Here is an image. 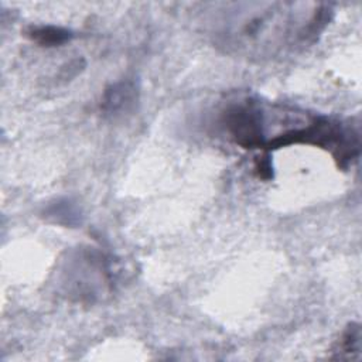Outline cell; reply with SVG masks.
I'll return each instance as SVG.
<instances>
[{
	"mask_svg": "<svg viewBox=\"0 0 362 362\" xmlns=\"http://www.w3.org/2000/svg\"><path fill=\"white\" fill-rule=\"evenodd\" d=\"M47 215L55 218V222L66 223V225H72L79 219V212L74 208V205L69 201L51 205Z\"/></svg>",
	"mask_w": 362,
	"mask_h": 362,
	"instance_id": "obj_7",
	"label": "cell"
},
{
	"mask_svg": "<svg viewBox=\"0 0 362 362\" xmlns=\"http://www.w3.org/2000/svg\"><path fill=\"white\" fill-rule=\"evenodd\" d=\"M139 102V88L134 81L123 79L105 89L100 110L110 117H119L130 113Z\"/></svg>",
	"mask_w": 362,
	"mask_h": 362,
	"instance_id": "obj_4",
	"label": "cell"
},
{
	"mask_svg": "<svg viewBox=\"0 0 362 362\" xmlns=\"http://www.w3.org/2000/svg\"><path fill=\"white\" fill-rule=\"evenodd\" d=\"M113 269L110 260L93 247L72 252L61 269V286L68 298L95 301L112 287Z\"/></svg>",
	"mask_w": 362,
	"mask_h": 362,
	"instance_id": "obj_2",
	"label": "cell"
},
{
	"mask_svg": "<svg viewBox=\"0 0 362 362\" xmlns=\"http://www.w3.org/2000/svg\"><path fill=\"white\" fill-rule=\"evenodd\" d=\"M221 124L228 137L242 148H264L266 107L252 96L226 103L221 112Z\"/></svg>",
	"mask_w": 362,
	"mask_h": 362,
	"instance_id": "obj_3",
	"label": "cell"
},
{
	"mask_svg": "<svg viewBox=\"0 0 362 362\" xmlns=\"http://www.w3.org/2000/svg\"><path fill=\"white\" fill-rule=\"evenodd\" d=\"M339 359H361V325L351 322L342 332L335 349Z\"/></svg>",
	"mask_w": 362,
	"mask_h": 362,
	"instance_id": "obj_6",
	"label": "cell"
},
{
	"mask_svg": "<svg viewBox=\"0 0 362 362\" xmlns=\"http://www.w3.org/2000/svg\"><path fill=\"white\" fill-rule=\"evenodd\" d=\"M334 8L315 1H223L204 11L212 45L235 58L270 61L313 45Z\"/></svg>",
	"mask_w": 362,
	"mask_h": 362,
	"instance_id": "obj_1",
	"label": "cell"
},
{
	"mask_svg": "<svg viewBox=\"0 0 362 362\" xmlns=\"http://www.w3.org/2000/svg\"><path fill=\"white\" fill-rule=\"evenodd\" d=\"M27 35L44 47L61 45L72 38V33L69 30L57 25H35L28 30Z\"/></svg>",
	"mask_w": 362,
	"mask_h": 362,
	"instance_id": "obj_5",
	"label": "cell"
},
{
	"mask_svg": "<svg viewBox=\"0 0 362 362\" xmlns=\"http://www.w3.org/2000/svg\"><path fill=\"white\" fill-rule=\"evenodd\" d=\"M255 170L257 173V175L263 180H270L273 178V167L270 163V157L269 154H264L262 157H257L256 164H255Z\"/></svg>",
	"mask_w": 362,
	"mask_h": 362,
	"instance_id": "obj_8",
	"label": "cell"
}]
</instances>
